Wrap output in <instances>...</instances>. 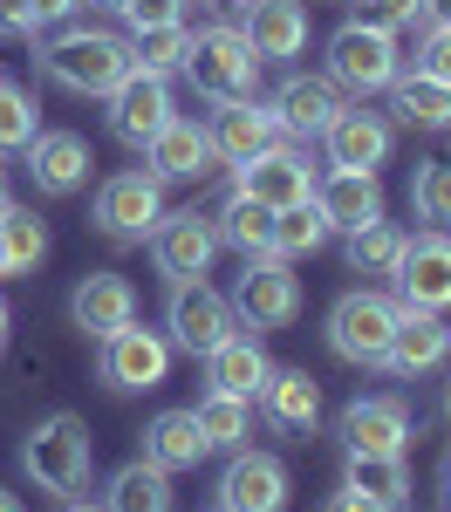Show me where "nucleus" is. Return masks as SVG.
Listing matches in <instances>:
<instances>
[{"label": "nucleus", "instance_id": "obj_1", "mask_svg": "<svg viewBox=\"0 0 451 512\" xmlns=\"http://www.w3.org/2000/svg\"><path fill=\"white\" fill-rule=\"evenodd\" d=\"M89 465H96V444H89V424L76 410H55L21 437V472L35 478V492H48V499H76L89 485Z\"/></svg>", "mask_w": 451, "mask_h": 512}, {"label": "nucleus", "instance_id": "obj_2", "mask_svg": "<svg viewBox=\"0 0 451 512\" xmlns=\"http://www.w3.org/2000/svg\"><path fill=\"white\" fill-rule=\"evenodd\" d=\"M41 69H48V82H62L76 96H110L130 76V41L103 35V28H62L41 48Z\"/></svg>", "mask_w": 451, "mask_h": 512}, {"label": "nucleus", "instance_id": "obj_3", "mask_svg": "<svg viewBox=\"0 0 451 512\" xmlns=\"http://www.w3.org/2000/svg\"><path fill=\"white\" fill-rule=\"evenodd\" d=\"M397 315H404V308H397L390 294H376V287H349V294L328 308V349L342 355V362H356V369H383Z\"/></svg>", "mask_w": 451, "mask_h": 512}, {"label": "nucleus", "instance_id": "obj_4", "mask_svg": "<svg viewBox=\"0 0 451 512\" xmlns=\"http://www.w3.org/2000/svg\"><path fill=\"white\" fill-rule=\"evenodd\" d=\"M185 76L212 103H246L253 82H260V55H253V41L240 28H199L192 55H185Z\"/></svg>", "mask_w": 451, "mask_h": 512}, {"label": "nucleus", "instance_id": "obj_5", "mask_svg": "<svg viewBox=\"0 0 451 512\" xmlns=\"http://www.w3.org/2000/svg\"><path fill=\"white\" fill-rule=\"evenodd\" d=\"M397 69H404V48H397L390 28L349 21V28L328 35V82L349 89V96H376V89H390Z\"/></svg>", "mask_w": 451, "mask_h": 512}, {"label": "nucleus", "instance_id": "obj_6", "mask_svg": "<svg viewBox=\"0 0 451 512\" xmlns=\"http://www.w3.org/2000/svg\"><path fill=\"white\" fill-rule=\"evenodd\" d=\"M164 342L185 355H212L226 335H233V301L219 294V287H205V280H171V308H164Z\"/></svg>", "mask_w": 451, "mask_h": 512}, {"label": "nucleus", "instance_id": "obj_7", "mask_svg": "<svg viewBox=\"0 0 451 512\" xmlns=\"http://www.w3.org/2000/svg\"><path fill=\"white\" fill-rule=\"evenodd\" d=\"M164 219V178L158 171H117L96 192V226L110 239H151Z\"/></svg>", "mask_w": 451, "mask_h": 512}, {"label": "nucleus", "instance_id": "obj_8", "mask_svg": "<svg viewBox=\"0 0 451 512\" xmlns=\"http://www.w3.org/2000/svg\"><path fill=\"white\" fill-rule=\"evenodd\" d=\"M233 315H240L253 335H267V328H287V321L301 315V280L287 274V260H274V253L246 260L240 287H233Z\"/></svg>", "mask_w": 451, "mask_h": 512}, {"label": "nucleus", "instance_id": "obj_9", "mask_svg": "<svg viewBox=\"0 0 451 512\" xmlns=\"http://www.w3.org/2000/svg\"><path fill=\"white\" fill-rule=\"evenodd\" d=\"M397 308H424V315H445L451 308V233H417L404 239V260H397Z\"/></svg>", "mask_w": 451, "mask_h": 512}, {"label": "nucleus", "instance_id": "obj_10", "mask_svg": "<svg viewBox=\"0 0 451 512\" xmlns=\"http://www.w3.org/2000/svg\"><path fill=\"white\" fill-rule=\"evenodd\" d=\"M164 376H171V342H164L158 328H117V335H103V383L123 396L137 390H158Z\"/></svg>", "mask_w": 451, "mask_h": 512}, {"label": "nucleus", "instance_id": "obj_11", "mask_svg": "<svg viewBox=\"0 0 451 512\" xmlns=\"http://www.w3.org/2000/svg\"><path fill=\"white\" fill-rule=\"evenodd\" d=\"M103 103H110V130H117V144H130V151H144L164 123L178 117V110H171V82L144 76V69H130Z\"/></svg>", "mask_w": 451, "mask_h": 512}, {"label": "nucleus", "instance_id": "obj_12", "mask_svg": "<svg viewBox=\"0 0 451 512\" xmlns=\"http://www.w3.org/2000/svg\"><path fill=\"white\" fill-rule=\"evenodd\" d=\"M219 512H287V465L274 451H233L219 472Z\"/></svg>", "mask_w": 451, "mask_h": 512}, {"label": "nucleus", "instance_id": "obj_13", "mask_svg": "<svg viewBox=\"0 0 451 512\" xmlns=\"http://www.w3.org/2000/svg\"><path fill=\"white\" fill-rule=\"evenodd\" d=\"M233 192L260 198L267 212H287V205H301V198H315V164L301 158V151H287V144H274L267 158H253V164H233Z\"/></svg>", "mask_w": 451, "mask_h": 512}, {"label": "nucleus", "instance_id": "obj_14", "mask_svg": "<svg viewBox=\"0 0 451 512\" xmlns=\"http://www.w3.org/2000/svg\"><path fill=\"white\" fill-rule=\"evenodd\" d=\"M151 253H158V274L164 280H205L212 253H219V233L199 205L192 212H164L158 233H151Z\"/></svg>", "mask_w": 451, "mask_h": 512}, {"label": "nucleus", "instance_id": "obj_15", "mask_svg": "<svg viewBox=\"0 0 451 512\" xmlns=\"http://www.w3.org/2000/svg\"><path fill=\"white\" fill-rule=\"evenodd\" d=\"M205 137H212V158L219 164H253L267 158L274 144H281V123H274V110L267 103H219L212 110V123H205Z\"/></svg>", "mask_w": 451, "mask_h": 512}, {"label": "nucleus", "instance_id": "obj_16", "mask_svg": "<svg viewBox=\"0 0 451 512\" xmlns=\"http://www.w3.org/2000/svg\"><path fill=\"white\" fill-rule=\"evenodd\" d=\"M404 437H410V410L397 396H356L342 410V444L349 458H404Z\"/></svg>", "mask_w": 451, "mask_h": 512}, {"label": "nucleus", "instance_id": "obj_17", "mask_svg": "<svg viewBox=\"0 0 451 512\" xmlns=\"http://www.w3.org/2000/svg\"><path fill=\"white\" fill-rule=\"evenodd\" d=\"M451 362V321L445 315H424V308H404L397 328H390V355L383 369L390 376H431Z\"/></svg>", "mask_w": 451, "mask_h": 512}, {"label": "nucleus", "instance_id": "obj_18", "mask_svg": "<svg viewBox=\"0 0 451 512\" xmlns=\"http://www.w3.org/2000/svg\"><path fill=\"white\" fill-rule=\"evenodd\" d=\"M267 110H274V123H281V137H322L349 103H342V89H335L328 76H287Z\"/></svg>", "mask_w": 451, "mask_h": 512}, {"label": "nucleus", "instance_id": "obj_19", "mask_svg": "<svg viewBox=\"0 0 451 512\" xmlns=\"http://www.w3.org/2000/svg\"><path fill=\"white\" fill-rule=\"evenodd\" d=\"M89 137H76V130H41L35 144H28V178H35V192L48 198H69L89 185Z\"/></svg>", "mask_w": 451, "mask_h": 512}, {"label": "nucleus", "instance_id": "obj_20", "mask_svg": "<svg viewBox=\"0 0 451 512\" xmlns=\"http://www.w3.org/2000/svg\"><path fill=\"white\" fill-rule=\"evenodd\" d=\"M69 315H76V328L89 342H103V335H117V328L137 321V287L123 274H82L76 294H69Z\"/></svg>", "mask_w": 451, "mask_h": 512}, {"label": "nucleus", "instance_id": "obj_21", "mask_svg": "<svg viewBox=\"0 0 451 512\" xmlns=\"http://www.w3.org/2000/svg\"><path fill=\"white\" fill-rule=\"evenodd\" d=\"M315 205H322L328 233H356L369 219H383V185H376V171H328L315 178Z\"/></svg>", "mask_w": 451, "mask_h": 512}, {"label": "nucleus", "instance_id": "obj_22", "mask_svg": "<svg viewBox=\"0 0 451 512\" xmlns=\"http://www.w3.org/2000/svg\"><path fill=\"white\" fill-rule=\"evenodd\" d=\"M322 144H328V171H376L390 158V123L376 110H342L322 130Z\"/></svg>", "mask_w": 451, "mask_h": 512}, {"label": "nucleus", "instance_id": "obj_23", "mask_svg": "<svg viewBox=\"0 0 451 512\" xmlns=\"http://www.w3.org/2000/svg\"><path fill=\"white\" fill-rule=\"evenodd\" d=\"M246 41L260 62H287L308 48V7L301 0H246Z\"/></svg>", "mask_w": 451, "mask_h": 512}, {"label": "nucleus", "instance_id": "obj_24", "mask_svg": "<svg viewBox=\"0 0 451 512\" xmlns=\"http://www.w3.org/2000/svg\"><path fill=\"white\" fill-rule=\"evenodd\" d=\"M144 158H151V171H158V178H205V171L219 164V158H212L205 123H192V117H171L158 137L144 144Z\"/></svg>", "mask_w": 451, "mask_h": 512}, {"label": "nucleus", "instance_id": "obj_25", "mask_svg": "<svg viewBox=\"0 0 451 512\" xmlns=\"http://www.w3.org/2000/svg\"><path fill=\"white\" fill-rule=\"evenodd\" d=\"M267 376H274V362H267V349H260L253 335H226L219 349L205 355V383H212V390H226V396H246V403L260 396Z\"/></svg>", "mask_w": 451, "mask_h": 512}, {"label": "nucleus", "instance_id": "obj_26", "mask_svg": "<svg viewBox=\"0 0 451 512\" xmlns=\"http://www.w3.org/2000/svg\"><path fill=\"white\" fill-rule=\"evenodd\" d=\"M205 451H212V444H205L192 410H158V417L144 424V458H151L158 472H192Z\"/></svg>", "mask_w": 451, "mask_h": 512}, {"label": "nucleus", "instance_id": "obj_27", "mask_svg": "<svg viewBox=\"0 0 451 512\" xmlns=\"http://www.w3.org/2000/svg\"><path fill=\"white\" fill-rule=\"evenodd\" d=\"M260 403H267V417H274L281 431H315V417H322V383H315L308 369H274V376L260 383Z\"/></svg>", "mask_w": 451, "mask_h": 512}, {"label": "nucleus", "instance_id": "obj_28", "mask_svg": "<svg viewBox=\"0 0 451 512\" xmlns=\"http://www.w3.org/2000/svg\"><path fill=\"white\" fill-rule=\"evenodd\" d=\"M103 512H171V472H158L151 458H130L103 485Z\"/></svg>", "mask_w": 451, "mask_h": 512}, {"label": "nucleus", "instance_id": "obj_29", "mask_svg": "<svg viewBox=\"0 0 451 512\" xmlns=\"http://www.w3.org/2000/svg\"><path fill=\"white\" fill-rule=\"evenodd\" d=\"M212 233H219V246H233V253H246V260H260V253L274 246V212H267L260 198L233 192L219 212H212Z\"/></svg>", "mask_w": 451, "mask_h": 512}, {"label": "nucleus", "instance_id": "obj_30", "mask_svg": "<svg viewBox=\"0 0 451 512\" xmlns=\"http://www.w3.org/2000/svg\"><path fill=\"white\" fill-rule=\"evenodd\" d=\"M390 110L410 130H451V89L431 76H397L390 82Z\"/></svg>", "mask_w": 451, "mask_h": 512}, {"label": "nucleus", "instance_id": "obj_31", "mask_svg": "<svg viewBox=\"0 0 451 512\" xmlns=\"http://www.w3.org/2000/svg\"><path fill=\"white\" fill-rule=\"evenodd\" d=\"M192 417H199V431L212 451H240L246 431H253V403L246 396H226V390H205L199 403H192Z\"/></svg>", "mask_w": 451, "mask_h": 512}, {"label": "nucleus", "instance_id": "obj_32", "mask_svg": "<svg viewBox=\"0 0 451 512\" xmlns=\"http://www.w3.org/2000/svg\"><path fill=\"white\" fill-rule=\"evenodd\" d=\"M0 253H7V280L35 274L41 260H48V226H41L28 205H7L0 212Z\"/></svg>", "mask_w": 451, "mask_h": 512}, {"label": "nucleus", "instance_id": "obj_33", "mask_svg": "<svg viewBox=\"0 0 451 512\" xmlns=\"http://www.w3.org/2000/svg\"><path fill=\"white\" fill-rule=\"evenodd\" d=\"M185 55H192V35H185V21L130 35V69H144V76H164V82L185 76Z\"/></svg>", "mask_w": 451, "mask_h": 512}, {"label": "nucleus", "instance_id": "obj_34", "mask_svg": "<svg viewBox=\"0 0 451 512\" xmlns=\"http://www.w3.org/2000/svg\"><path fill=\"white\" fill-rule=\"evenodd\" d=\"M328 246V219L315 198H301V205H287V212H274V260H301V253H322Z\"/></svg>", "mask_w": 451, "mask_h": 512}, {"label": "nucleus", "instance_id": "obj_35", "mask_svg": "<svg viewBox=\"0 0 451 512\" xmlns=\"http://www.w3.org/2000/svg\"><path fill=\"white\" fill-rule=\"evenodd\" d=\"M404 239L390 219H369L349 233V274H397V260H404Z\"/></svg>", "mask_w": 451, "mask_h": 512}, {"label": "nucleus", "instance_id": "obj_36", "mask_svg": "<svg viewBox=\"0 0 451 512\" xmlns=\"http://www.w3.org/2000/svg\"><path fill=\"white\" fill-rule=\"evenodd\" d=\"M349 492H363V499H376V506H404L410 499V472L404 458H349V478H342Z\"/></svg>", "mask_w": 451, "mask_h": 512}, {"label": "nucleus", "instance_id": "obj_37", "mask_svg": "<svg viewBox=\"0 0 451 512\" xmlns=\"http://www.w3.org/2000/svg\"><path fill=\"white\" fill-rule=\"evenodd\" d=\"M410 205H417L424 226L451 233V158H424V164H417V178H410Z\"/></svg>", "mask_w": 451, "mask_h": 512}, {"label": "nucleus", "instance_id": "obj_38", "mask_svg": "<svg viewBox=\"0 0 451 512\" xmlns=\"http://www.w3.org/2000/svg\"><path fill=\"white\" fill-rule=\"evenodd\" d=\"M41 130H35V103H28V89H14V82H0V158L7 151H28Z\"/></svg>", "mask_w": 451, "mask_h": 512}, {"label": "nucleus", "instance_id": "obj_39", "mask_svg": "<svg viewBox=\"0 0 451 512\" xmlns=\"http://www.w3.org/2000/svg\"><path fill=\"white\" fill-rule=\"evenodd\" d=\"M185 21V0H123V28L144 35V28H171Z\"/></svg>", "mask_w": 451, "mask_h": 512}, {"label": "nucleus", "instance_id": "obj_40", "mask_svg": "<svg viewBox=\"0 0 451 512\" xmlns=\"http://www.w3.org/2000/svg\"><path fill=\"white\" fill-rule=\"evenodd\" d=\"M417 76H431V82L451 89V28H431V35L417 41Z\"/></svg>", "mask_w": 451, "mask_h": 512}, {"label": "nucleus", "instance_id": "obj_41", "mask_svg": "<svg viewBox=\"0 0 451 512\" xmlns=\"http://www.w3.org/2000/svg\"><path fill=\"white\" fill-rule=\"evenodd\" d=\"M417 14H424V0H363V21L369 28H390V35L404 21H417Z\"/></svg>", "mask_w": 451, "mask_h": 512}, {"label": "nucleus", "instance_id": "obj_42", "mask_svg": "<svg viewBox=\"0 0 451 512\" xmlns=\"http://www.w3.org/2000/svg\"><path fill=\"white\" fill-rule=\"evenodd\" d=\"M76 7L82 0H28V21H35V28H55V21H69Z\"/></svg>", "mask_w": 451, "mask_h": 512}, {"label": "nucleus", "instance_id": "obj_43", "mask_svg": "<svg viewBox=\"0 0 451 512\" xmlns=\"http://www.w3.org/2000/svg\"><path fill=\"white\" fill-rule=\"evenodd\" d=\"M0 35H35V21H28V0H0Z\"/></svg>", "mask_w": 451, "mask_h": 512}, {"label": "nucleus", "instance_id": "obj_44", "mask_svg": "<svg viewBox=\"0 0 451 512\" xmlns=\"http://www.w3.org/2000/svg\"><path fill=\"white\" fill-rule=\"evenodd\" d=\"M322 512H390V506H376V499H363V492H349V485H342V492H335Z\"/></svg>", "mask_w": 451, "mask_h": 512}, {"label": "nucleus", "instance_id": "obj_45", "mask_svg": "<svg viewBox=\"0 0 451 512\" xmlns=\"http://www.w3.org/2000/svg\"><path fill=\"white\" fill-rule=\"evenodd\" d=\"M424 14H431V28H451V0H424Z\"/></svg>", "mask_w": 451, "mask_h": 512}, {"label": "nucleus", "instance_id": "obj_46", "mask_svg": "<svg viewBox=\"0 0 451 512\" xmlns=\"http://www.w3.org/2000/svg\"><path fill=\"white\" fill-rule=\"evenodd\" d=\"M438 492H445V506H451V451H445V465H438Z\"/></svg>", "mask_w": 451, "mask_h": 512}, {"label": "nucleus", "instance_id": "obj_47", "mask_svg": "<svg viewBox=\"0 0 451 512\" xmlns=\"http://www.w3.org/2000/svg\"><path fill=\"white\" fill-rule=\"evenodd\" d=\"M55 512H103V506H82V499H62Z\"/></svg>", "mask_w": 451, "mask_h": 512}, {"label": "nucleus", "instance_id": "obj_48", "mask_svg": "<svg viewBox=\"0 0 451 512\" xmlns=\"http://www.w3.org/2000/svg\"><path fill=\"white\" fill-rule=\"evenodd\" d=\"M0 512H21V499H14V492H0Z\"/></svg>", "mask_w": 451, "mask_h": 512}, {"label": "nucleus", "instance_id": "obj_49", "mask_svg": "<svg viewBox=\"0 0 451 512\" xmlns=\"http://www.w3.org/2000/svg\"><path fill=\"white\" fill-rule=\"evenodd\" d=\"M7 205H14V198H7V171H0V212H7Z\"/></svg>", "mask_w": 451, "mask_h": 512}, {"label": "nucleus", "instance_id": "obj_50", "mask_svg": "<svg viewBox=\"0 0 451 512\" xmlns=\"http://www.w3.org/2000/svg\"><path fill=\"white\" fill-rule=\"evenodd\" d=\"M89 7H110V14H123V0H89Z\"/></svg>", "mask_w": 451, "mask_h": 512}, {"label": "nucleus", "instance_id": "obj_51", "mask_svg": "<svg viewBox=\"0 0 451 512\" xmlns=\"http://www.w3.org/2000/svg\"><path fill=\"white\" fill-rule=\"evenodd\" d=\"M0 342H7V301H0Z\"/></svg>", "mask_w": 451, "mask_h": 512}, {"label": "nucleus", "instance_id": "obj_52", "mask_svg": "<svg viewBox=\"0 0 451 512\" xmlns=\"http://www.w3.org/2000/svg\"><path fill=\"white\" fill-rule=\"evenodd\" d=\"M445 417H451V383H445Z\"/></svg>", "mask_w": 451, "mask_h": 512}, {"label": "nucleus", "instance_id": "obj_53", "mask_svg": "<svg viewBox=\"0 0 451 512\" xmlns=\"http://www.w3.org/2000/svg\"><path fill=\"white\" fill-rule=\"evenodd\" d=\"M0 280H7V253H0Z\"/></svg>", "mask_w": 451, "mask_h": 512}]
</instances>
